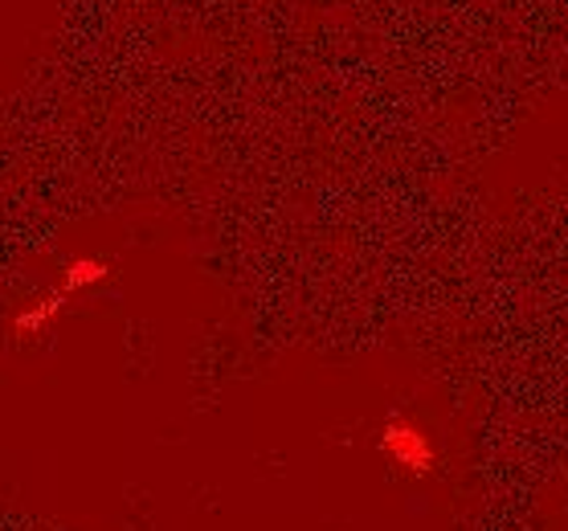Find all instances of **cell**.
<instances>
[{
	"mask_svg": "<svg viewBox=\"0 0 568 531\" xmlns=\"http://www.w3.org/2000/svg\"><path fill=\"white\" fill-rule=\"evenodd\" d=\"M62 298H65V290H53V295L38 298V303H29L26 312L13 319L17 336H38L41 327H50L53 319H58V312H62Z\"/></svg>",
	"mask_w": 568,
	"mask_h": 531,
	"instance_id": "6da1fadb",
	"label": "cell"
},
{
	"mask_svg": "<svg viewBox=\"0 0 568 531\" xmlns=\"http://www.w3.org/2000/svg\"><path fill=\"white\" fill-rule=\"evenodd\" d=\"M106 274H111V266L99 258H74L70 266L62 270V286L58 290H65V295H74V290H82V286H94L103 283Z\"/></svg>",
	"mask_w": 568,
	"mask_h": 531,
	"instance_id": "7a4b0ae2",
	"label": "cell"
}]
</instances>
